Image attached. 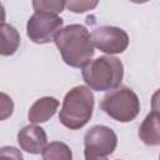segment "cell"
<instances>
[{
    "mask_svg": "<svg viewBox=\"0 0 160 160\" xmlns=\"http://www.w3.org/2000/svg\"><path fill=\"white\" fill-rule=\"evenodd\" d=\"M14 112V101L12 99L5 94L0 92V121L9 119Z\"/></svg>",
    "mask_w": 160,
    "mask_h": 160,
    "instance_id": "cell-14",
    "label": "cell"
},
{
    "mask_svg": "<svg viewBox=\"0 0 160 160\" xmlns=\"http://www.w3.org/2000/svg\"><path fill=\"white\" fill-rule=\"evenodd\" d=\"M32 8L39 12H48L58 15L65 9V1L59 0H35L32 1Z\"/></svg>",
    "mask_w": 160,
    "mask_h": 160,
    "instance_id": "cell-13",
    "label": "cell"
},
{
    "mask_svg": "<svg viewBox=\"0 0 160 160\" xmlns=\"http://www.w3.org/2000/svg\"><path fill=\"white\" fill-rule=\"evenodd\" d=\"M94 95L88 86L79 85L72 88L64 98L59 112L60 122L70 129L78 130L88 124L92 116Z\"/></svg>",
    "mask_w": 160,
    "mask_h": 160,
    "instance_id": "cell-2",
    "label": "cell"
},
{
    "mask_svg": "<svg viewBox=\"0 0 160 160\" xmlns=\"http://www.w3.org/2000/svg\"><path fill=\"white\" fill-rule=\"evenodd\" d=\"M65 6L72 12H85L98 6V1H65Z\"/></svg>",
    "mask_w": 160,
    "mask_h": 160,
    "instance_id": "cell-15",
    "label": "cell"
},
{
    "mask_svg": "<svg viewBox=\"0 0 160 160\" xmlns=\"http://www.w3.org/2000/svg\"><path fill=\"white\" fill-rule=\"evenodd\" d=\"M101 110L120 122L132 121L140 112V100L138 95L126 86L110 90L101 100Z\"/></svg>",
    "mask_w": 160,
    "mask_h": 160,
    "instance_id": "cell-4",
    "label": "cell"
},
{
    "mask_svg": "<svg viewBox=\"0 0 160 160\" xmlns=\"http://www.w3.org/2000/svg\"><path fill=\"white\" fill-rule=\"evenodd\" d=\"M89 89L95 91L112 90L120 86L124 76L122 62L114 56H100L88 62L81 71Z\"/></svg>",
    "mask_w": 160,
    "mask_h": 160,
    "instance_id": "cell-3",
    "label": "cell"
},
{
    "mask_svg": "<svg viewBox=\"0 0 160 160\" xmlns=\"http://www.w3.org/2000/svg\"><path fill=\"white\" fill-rule=\"evenodd\" d=\"M62 60L71 68H84L94 56V45L88 29L71 24L61 29L54 39Z\"/></svg>",
    "mask_w": 160,
    "mask_h": 160,
    "instance_id": "cell-1",
    "label": "cell"
},
{
    "mask_svg": "<svg viewBox=\"0 0 160 160\" xmlns=\"http://www.w3.org/2000/svg\"><path fill=\"white\" fill-rule=\"evenodd\" d=\"M90 36L95 48L110 55L124 52L129 45L126 31L115 26H99L94 29Z\"/></svg>",
    "mask_w": 160,
    "mask_h": 160,
    "instance_id": "cell-7",
    "label": "cell"
},
{
    "mask_svg": "<svg viewBox=\"0 0 160 160\" xmlns=\"http://www.w3.org/2000/svg\"><path fill=\"white\" fill-rule=\"evenodd\" d=\"M5 21V9L2 6V4L0 2V25H2Z\"/></svg>",
    "mask_w": 160,
    "mask_h": 160,
    "instance_id": "cell-17",
    "label": "cell"
},
{
    "mask_svg": "<svg viewBox=\"0 0 160 160\" xmlns=\"http://www.w3.org/2000/svg\"><path fill=\"white\" fill-rule=\"evenodd\" d=\"M0 160H24V158L19 149L14 146H2L0 148Z\"/></svg>",
    "mask_w": 160,
    "mask_h": 160,
    "instance_id": "cell-16",
    "label": "cell"
},
{
    "mask_svg": "<svg viewBox=\"0 0 160 160\" xmlns=\"http://www.w3.org/2000/svg\"><path fill=\"white\" fill-rule=\"evenodd\" d=\"M84 145L85 158H108L116 149L118 136L110 128L96 125L86 131Z\"/></svg>",
    "mask_w": 160,
    "mask_h": 160,
    "instance_id": "cell-6",
    "label": "cell"
},
{
    "mask_svg": "<svg viewBox=\"0 0 160 160\" xmlns=\"http://www.w3.org/2000/svg\"><path fill=\"white\" fill-rule=\"evenodd\" d=\"M20 34L10 24L0 25V55L10 56L15 54L20 45Z\"/></svg>",
    "mask_w": 160,
    "mask_h": 160,
    "instance_id": "cell-11",
    "label": "cell"
},
{
    "mask_svg": "<svg viewBox=\"0 0 160 160\" xmlns=\"http://www.w3.org/2000/svg\"><path fill=\"white\" fill-rule=\"evenodd\" d=\"M64 20L54 14L35 11L28 20L26 35L36 44L54 41L56 34L62 29Z\"/></svg>",
    "mask_w": 160,
    "mask_h": 160,
    "instance_id": "cell-5",
    "label": "cell"
},
{
    "mask_svg": "<svg viewBox=\"0 0 160 160\" xmlns=\"http://www.w3.org/2000/svg\"><path fill=\"white\" fill-rule=\"evenodd\" d=\"M59 108V101L55 98L51 96H44L38 99L29 109L28 118L30 122L35 124H41L48 121L54 116Z\"/></svg>",
    "mask_w": 160,
    "mask_h": 160,
    "instance_id": "cell-9",
    "label": "cell"
},
{
    "mask_svg": "<svg viewBox=\"0 0 160 160\" xmlns=\"http://www.w3.org/2000/svg\"><path fill=\"white\" fill-rule=\"evenodd\" d=\"M18 142L20 148L29 154H40L48 144L46 132L38 125L24 126L18 132Z\"/></svg>",
    "mask_w": 160,
    "mask_h": 160,
    "instance_id": "cell-8",
    "label": "cell"
},
{
    "mask_svg": "<svg viewBox=\"0 0 160 160\" xmlns=\"http://www.w3.org/2000/svg\"><path fill=\"white\" fill-rule=\"evenodd\" d=\"M139 138L144 144L150 146H158L160 144V116L156 106L150 114H148V116L140 125Z\"/></svg>",
    "mask_w": 160,
    "mask_h": 160,
    "instance_id": "cell-10",
    "label": "cell"
},
{
    "mask_svg": "<svg viewBox=\"0 0 160 160\" xmlns=\"http://www.w3.org/2000/svg\"><path fill=\"white\" fill-rule=\"evenodd\" d=\"M41 154L42 160H72L71 149L61 141H52L46 144Z\"/></svg>",
    "mask_w": 160,
    "mask_h": 160,
    "instance_id": "cell-12",
    "label": "cell"
}]
</instances>
